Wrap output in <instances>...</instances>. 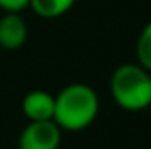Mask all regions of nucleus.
Returning <instances> with one entry per match:
<instances>
[{"instance_id": "nucleus-1", "label": "nucleus", "mask_w": 151, "mask_h": 149, "mask_svg": "<svg viewBox=\"0 0 151 149\" xmlns=\"http://www.w3.org/2000/svg\"><path fill=\"white\" fill-rule=\"evenodd\" d=\"M100 100L97 91L84 82L67 84L55 95L53 121L67 132H81L88 128L99 116Z\"/></svg>"}, {"instance_id": "nucleus-2", "label": "nucleus", "mask_w": 151, "mask_h": 149, "mask_svg": "<svg viewBox=\"0 0 151 149\" xmlns=\"http://www.w3.org/2000/svg\"><path fill=\"white\" fill-rule=\"evenodd\" d=\"M109 90L123 111L139 112L151 105V77L139 63H123L114 69Z\"/></svg>"}, {"instance_id": "nucleus-3", "label": "nucleus", "mask_w": 151, "mask_h": 149, "mask_svg": "<svg viewBox=\"0 0 151 149\" xmlns=\"http://www.w3.org/2000/svg\"><path fill=\"white\" fill-rule=\"evenodd\" d=\"M62 128L51 121H28L18 139L19 149H60Z\"/></svg>"}, {"instance_id": "nucleus-4", "label": "nucleus", "mask_w": 151, "mask_h": 149, "mask_svg": "<svg viewBox=\"0 0 151 149\" xmlns=\"http://www.w3.org/2000/svg\"><path fill=\"white\" fill-rule=\"evenodd\" d=\"M28 39V25L19 12H4L0 18V47L7 51L19 49Z\"/></svg>"}, {"instance_id": "nucleus-5", "label": "nucleus", "mask_w": 151, "mask_h": 149, "mask_svg": "<svg viewBox=\"0 0 151 149\" xmlns=\"http://www.w3.org/2000/svg\"><path fill=\"white\" fill-rule=\"evenodd\" d=\"M21 111L28 121H51L55 116V95L46 90H32L23 97Z\"/></svg>"}, {"instance_id": "nucleus-6", "label": "nucleus", "mask_w": 151, "mask_h": 149, "mask_svg": "<svg viewBox=\"0 0 151 149\" xmlns=\"http://www.w3.org/2000/svg\"><path fill=\"white\" fill-rule=\"evenodd\" d=\"M76 0H30V5L39 18L55 19L67 14L74 7Z\"/></svg>"}, {"instance_id": "nucleus-7", "label": "nucleus", "mask_w": 151, "mask_h": 149, "mask_svg": "<svg viewBox=\"0 0 151 149\" xmlns=\"http://www.w3.org/2000/svg\"><path fill=\"white\" fill-rule=\"evenodd\" d=\"M137 63L151 72V21L144 25L137 39Z\"/></svg>"}, {"instance_id": "nucleus-8", "label": "nucleus", "mask_w": 151, "mask_h": 149, "mask_svg": "<svg viewBox=\"0 0 151 149\" xmlns=\"http://www.w3.org/2000/svg\"><path fill=\"white\" fill-rule=\"evenodd\" d=\"M30 5V0H0V9L4 12H21Z\"/></svg>"}, {"instance_id": "nucleus-9", "label": "nucleus", "mask_w": 151, "mask_h": 149, "mask_svg": "<svg viewBox=\"0 0 151 149\" xmlns=\"http://www.w3.org/2000/svg\"><path fill=\"white\" fill-rule=\"evenodd\" d=\"M150 77H151V72H150Z\"/></svg>"}, {"instance_id": "nucleus-10", "label": "nucleus", "mask_w": 151, "mask_h": 149, "mask_svg": "<svg viewBox=\"0 0 151 149\" xmlns=\"http://www.w3.org/2000/svg\"><path fill=\"white\" fill-rule=\"evenodd\" d=\"M60 149H63V148H60Z\"/></svg>"}]
</instances>
